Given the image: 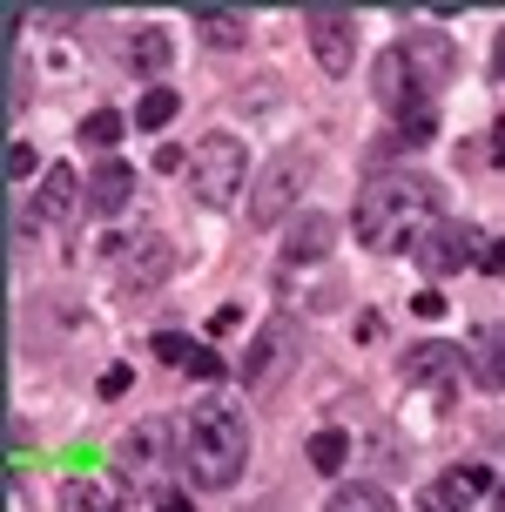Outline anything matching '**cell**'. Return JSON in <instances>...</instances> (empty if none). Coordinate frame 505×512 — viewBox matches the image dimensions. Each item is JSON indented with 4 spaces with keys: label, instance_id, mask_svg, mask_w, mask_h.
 <instances>
[{
    "label": "cell",
    "instance_id": "6da1fadb",
    "mask_svg": "<svg viewBox=\"0 0 505 512\" xmlns=\"http://www.w3.org/2000/svg\"><path fill=\"white\" fill-rule=\"evenodd\" d=\"M431 209H438V189H431L425 176H411V169H398V176H371L364 189H357L351 236L364 243V250H404L411 230L425 223Z\"/></svg>",
    "mask_w": 505,
    "mask_h": 512
},
{
    "label": "cell",
    "instance_id": "7a4b0ae2",
    "mask_svg": "<svg viewBox=\"0 0 505 512\" xmlns=\"http://www.w3.org/2000/svg\"><path fill=\"white\" fill-rule=\"evenodd\" d=\"M182 459L202 486H236L243 465H250V432H243V411L236 405H196L182 425Z\"/></svg>",
    "mask_w": 505,
    "mask_h": 512
},
{
    "label": "cell",
    "instance_id": "3957f363",
    "mask_svg": "<svg viewBox=\"0 0 505 512\" xmlns=\"http://www.w3.org/2000/svg\"><path fill=\"white\" fill-rule=\"evenodd\" d=\"M243 142L236 135H202L196 149H189V196L202 209H229L243 196Z\"/></svg>",
    "mask_w": 505,
    "mask_h": 512
},
{
    "label": "cell",
    "instance_id": "277c9868",
    "mask_svg": "<svg viewBox=\"0 0 505 512\" xmlns=\"http://www.w3.org/2000/svg\"><path fill=\"white\" fill-rule=\"evenodd\" d=\"M303 189H310V155H270V162H263V176L250 182V223L256 230H277L283 216H290V209H297V196Z\"/></svg>",
    "mask_w": 505,
    "mask_h": 512
},
{
    "label": "cell",
    "instance_id": "5b68a950",
    "mask_svg": "<svg viewBox=\"0 0 505 512\" xmlns=\"http://www.w3.org/2000/svg\"><path fill=\"white\" fill-rule=\"evenodd\" d=\"M479 256H485L479 230H472V223H458V216L431 223V236L418 243V263H425L431 277H458V270H465V263H479Z\"/></svg>",
    "mask_w": 505,
    "mask_h": 512
},
{
    "label": "cell",
    "instance_id": "8992f818",
    "mask_svg": "<svg viewBox=\"0 0 505 512\" xmlns=\"http://www.w3.org/2000/svg\"><path fill=\"white\" fill-rule=\"evenodd\" d=\"M310 48H317V68H324V75H351L357 21L344 14V7H310Z\"/></svg>",
    "mask_w": 505,
    "mask_h": 512
},
{
    "label": "cell",
    "instance_id": "52a82bcc",
    "mask_svg": "<svg viewBox=\"0 0 505 512\" xmlns=\"http://www.w3.org/2000/svg\"><path fill=\"white\" fill-rule=\"evenodd\" d=\"M398 61H404V75L418 81V95H438L445 81H452V68H458V54H452V41L445 34H404L398 41Z\"/></svg>",
    "mask_w": 505,
    "mask_h": 512
},
{
    "label": "cell",
    "instance_id": "ba28073f",
    "mask_svg": "<svg viewBox=\"0 0 505 512\" xmlns=\"http://www.w3.org/2000/svg\"><path fill=\"white\" fill-rule=\"evenodd\" d=\"M290 351H297V331H290V324H263V331H256V344L243 351V364H236V378L250 384V391H270V384L283 378Z\"/></svg>",
    "mask_w": 505,
    "mask_h": 512
},
{
    "label": "cell",
    "instance_id": "9c48e42d",
    "mask_svg": "<svg viewBox=\"0 0 505 512\" xmlns=\"http://www.w3.org/2000/svg\"><path fill=\"white\" fill-rule=\"evenodd\" d=\"M492 486V472L485 465H452V472H438L425 492H418V506L411 512H472Z\"/></svg>",
    "mask_w": 505,
    "mask_h": 512
},
{
    "label": "cell",
    "instance_id": "30bf717a",
    "mask_svg": "<svg viewBox=\"0 0 505 512\" xmlns=\"http://www.w3.org/2000/svg\"><path fill=\"white\" fill-rule=\"evenodd\" d=\"M398 371H404V384H425V391H445V384H452L458 371H472V364L458 358V344H411Z\"/></svg>",
    "mask_w": 505,
    "mask_h": 512
},
{
    "label": "cell",
    "instance_id": "8fae6325",
    "mask_svg": "<svg viewBox=\"0 0 505 512\" xmlns=\"http://www.w3.org/2000/svg\"><path fill=\"white\" fill-rule=\"evenodd\" d=\"M330 243H337V223L330 216H297V230H290V243H283V263H324Z\"/></svg>",
    "mask_w": 505,
    "mask_h": 512
},
{
    "label": "cell",
    "instance_id": "7c38bea8",
    "mask_svg": "<svg viewBox=\"0 0 505 512\" xmlns=\"http://www.w3.org/2000/svg\"><path fill=\"white\" fill-rule=\"evenodd\" d=\"M472 384L479 391H505V324H485L472 344Z\"/></svg>",
    "mask_w": 505,
    "mask_h": 512
},
{
    "label": "cell",
    "instance_id": "4fadbf2b",
    "mask_svg": "<svg viewBox=\"0 0 505 512\" xmlns=\"http://www.w3.org/2000/svg\"><path fill=\"white\" fill-rule=\"evenodd\" d=\"M128 189H135V169H128L122 155H108V162L95 169V182H88V203H95L101 216H115V209L128 203Z\"/></svg>",
    "mask_w": 505,
    "mask_h": 512
},
{
    "label": "cell",
    "instance_id": "5bb4252c",
    "mask_svg": "<svg viewBox=\"0 0 505 512\" xmlns=\"http://www.w3.org/2000/svg\"><path fill=\"white\" fill-rule=\"evenodd\" d=\"M162 277H169V243L162 236H142V250H128V263H122V283L128 290H155Z\"/></svg>",
    "mask_w": 505,
    "mask_h": 512
},
{
    "label": "cell",
    "instance_id": "9a60e30c",
    "mask_svg": "<svg viewBox=\"0 0 505 512\" xmlns=\"http://www.w3.org/2000/svg\"><path fill=\"white\" fill-rule=\"evenodd\" d=\"M128 61H135L142 75H169V61H176V41H169L162 27H142V34H135V48H128Z\"/></svg>",
    "mask_w": 505,
    "mask_h": 512
},
{
    "label": "cell",
    "instance_id": "2e32d148",
    "mask_svg": "<svg viewBox=\"0 0 505 512\" xmlns=\"http://www.w3.org/2000/svg\"><path fill=\"white\" fill-rule=\"evenodd\" d=\"M196 34L209 48H243V14H229V7H196Z\"/></svg>",
    "mask_w": 505,
    "mask_h": 512
},
{
    "label": "cell",
    "instance_id": "e0dca14e",
    "mask_svg": "<svg viewBox=\"0 0 505 512\" xmlns=\"http://www.w3.org/2000/svg\"><path fill=\"white\" fill-rule=\"evenodd\" d=\"M75 169H68V162H54L48 176H41V196H34V209H41V216H68V203H75Z\"/></svg>",
    "mask_w": 505,
    "mask_h": 512
},
{
    "label": "cell",
    "instance_id": "ac0fdd59",
    "mask_svg": "<svg viewBox=\"0 0 505 512\" xmlns=\"http://www.w3.org/2000/svg\"><path fill=\"white\" fill-rule=\"evenodd\" d=\"M324 512H398V506H391V492H378V486H337Z\"/></svg>",
    "mask_w": 505,
    "mask_h": 512
},
{
    "label": "cell",
    "instance_id": "d6986e66",
    "mask_svg": "<svg viewBox=\"0 0 505 512\" xmlns=\"http://www.w3.org/2000/svg\"><path fill=\"white\" fill-rule=\"evenodd\" d=\"M169 122H176V88H162V81H155L149 95L135 102V128H169Z\"/></svg>",
    "mask_w": 505,
    "mask_h": 512
},
{
    "label": "cell",
    "instance_id": "ffe728a7",
    "mask_svg": "<svg viewBox=\"0 0 505 512\" xmlns=\"http://www.w3.org/2000/svg\"><path fill=\"white\" fill-rule=\"evenodd\" d=\"M122 135H128V122L115 115V108H95V115L81 122V142H88V149H115Z\"/></svg>",
    "mask_w": 505,
    "mask_h": 512
},
{
    "label": "cell",
    "instance_id": "44dd1931",
    "mask_svg": "<svg viewBox=\"0 0 505 512\" xmlns=\"http://www.w3.org/2000/svg\"><path fill=\"white\" fill-rule=\"evenodd\" d=\"M344 459H351V438L337 432V425L310 438V465H317V472H344Z\"/></svg>",
    "mask_w": 505,
    "mask_h": 512
},
{
    "label": "cell",
    "instance_id": "7402d4cb",
    "mask_svg": "<svg viewBox=\"0 0 505 512\" xmlns=\"http://www.w3.org/2000/svg\"><path fill=\"white\" fill-rule=\"evenodd\" d=\"M61 512H108V499H101V486H88V479H81V486L61 492Z\"/></svg>",
    "mask_w": 505,
    "mask_h": 512
},
{
    "label": "cell",
    "instance_id": "603a6c76",
    "mask_svg": "<svg viewBox=\"0 0 505 512\" xmlns=\"http://www.w3.org/2000/svg\"><path fill=\"white\" fill-rule=\"evenodd\" d=\"M41 169V155H34V142H7V182H27Z\"/></svg>",
    "mask_w": 505,
    "mask_h": 512
},
{
    "label": "cell",
    "instance_id": "cb8c5ba5",
    "mask_svg": "<svg viewBox=\"0 0 505 512\" xmlns=\"http://www.w3.org/2000/svg\"><path fill=\"white\" fill-rule=\"evenodd\" d=\"M155 358H162V364H189V358H196V344H189L182 331H162V337H155Z\"/></svg>",
    "mask_w": 505,
    "mask_h": 512
},
{
    "label": "cell",
    "instance_id": "d4e9b609",
    "mask_svg": "<svg viewBox=\"0 0 505 512\" xmlns=\"http://www.w3.org/2000/svg\"><path fill=\"white\" fill-rule=\"evenodd\" d=\"M398 128H404V142H431L438 115H431V102H425V108H411V115H398Z\"/></svg>",
    "mask_w": 505,
    "mask_h": 512
},
{
    "label": "cell",
    "instance_id": "484cf974",
    "mask_svg": "<svg viewBox=\"0 0 505 512\" xmlns=\"http://www.w3.org/2000/svg\"><path fill=\"white\" fill-rule=\"evenodd\" d=\"M182 371H189V378H202V384H209V378H223L229 364H223V358H216V351H209V344H196V358L182 364Z\"/></svg>",
    "mask_w": 505,
    "mask_h": 512
},
{
    "label": "cell",
    "instance_id": "4316f807",
    "mask_svg": "<svg viewBox=\"0 0 505 512\" xmlns=\"http://www.w3.org/2000/svg\"><path fill=\"white\" fill-rule=\"evenodd\" d=\"M229 331H243V310L236 304H223L216 317H209V337H229Z\"/></svg>",
    "mask_w": 505,
    "mask_h": 512
},
{
    "label": "cell",
    "instance_id": "83f0119b",
    "mask_svg": "<svg viewBox=\"0 0 505 512\" xmlns=\"http://www.w3.org/2000/svg\"><path fill=\"white\" fill-rule=\"evenodd\" d=\"M128 391V364H108V371H101V398H122Z\"/></svg>",
    "mask_w": 505,
    "mask_h": 512
},
{
    "label": "cell",
    "instance_id": "f1b7e54d",
    "mask_svg": "<svg viewBox=\"0 0 505 512\" xmlns=\"http://www.w3.org/2000/svg\"><path fill=\"white\" fill-rule=\"evenodd\" d=\"M411 317H445V297H438V290H418V297H411Z\"/></svg>",
    "mask_w": 505,
    "mask_h": 512
},
{
    "label": "cell",
    "instance_id": "f546056e",
    "mask_svg": "<svg viewBox=\"0 0 505 512\" xmlns=\"http://www.w3.org/2000/svg\"><path fill=\"white\" fill-rule=\"evenodd\" d=\"M479 270H485V277H505V236H499V243H485Z\"/></svg>",
    "mask_w": 505,
    "mask_h": 512
},
{
    "label": "cell",
    "instance_id": "4dcf8cb0",
    "mask_svg": "<svg viewBox=\"0 0 505 512\" xmlns=\"http://www.w3.org/2000/svg\"><path fill=\"white\" fill-rule=\"evenodd\" d=\"M7 95H14V108H21V95H27V75H21V54H14V68H7Z\"/></svg>",
    "mask_w": 505,
    "mask_h": 512
},
{
    "label": "cell",
    "instance_id": "1f68e13d",
    "mask_svg": "<svg viewBox=\"0 0 505 512\" xmlns=\"http://www.w3.org/2000/svg\"><path fill=\"white\" fill-rule=\"evenodd\" d=\"M155 512H189V499H182V492H162V499H155Z\"/></svg>",
    "mask_w": 505,
    "mask_h": 512
},
{
    "label": "cell",
    "instance_id": "d6a6232c",
    "mask_svg": "<svg viewBox=\"0 0 505 512\" xmlns=\"http://www.w3.org/2000/svg\"><path fill=\"white\" fill-rule=\"evenodd\" d=\"M492 75L505 81V27H499V41H492Z\"/></svg>",
    "mask_w": 505,
    "mask_h": 512
},
{
    "label": "cell",
    "instance_id": "836d02e7",
    "mask_svg": "<svg viewBox=\"0 0 505 512\" xmlns=\"http://www.w3.org/2000/svg\"><path fill=\"white\" fill-rule=\"evenodd\" d=\"M492 149H499V155H492V162H505V122L492 128Z\"/></svg>",
    "mask_w": 505,
    "mask_h": 512
},
{
    "label": "cell",
    "instance_id": "e575fe53",
    "mask_svg": "<svg viewBox=\"0 0 505 512\" xmlns=\"http://www.w3.org/2000/svg\"><path fill=\"white\" fill-rule=\"evenodd\" d=\"M499 512H505V479H499Z\"/></svg>",
    "mask_w": 505,
    "mask_h": 512
}]
</instances>
